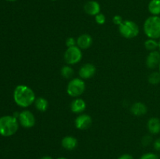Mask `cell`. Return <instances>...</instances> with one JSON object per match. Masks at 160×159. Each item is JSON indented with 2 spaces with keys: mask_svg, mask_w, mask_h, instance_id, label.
Listing matches in <instances>:
<instances>
[{
  "mask_svg": "<svg viewBox=\"0 0 160 159\" xmlns=\"http://www.w3.org/2000/svg\"><path fill=\"white\" fill-rule=\"evenodd\" d=\"M13 99L20 107L28 108L34 104L36 97L31 87L27 85H18L13 91Z\"/></svg>",
  "mask_w": 160,
  "mask_h": 159,
  "instance_id": "obj_1",
  "label": "cell"
},
{
  "mask_svg": "<svg viewBox=\"0 0 160 159\" xmlns=\"http://www.w3.org/2000/svg\"><path fill=\"white\" fill-rule=\"evenodd\" d=\"M18 120L13 115H5L0 118V135L10 137L18 130Z\"/></svg>",
  "mask_w": 160,
  "mask_h": 159,
  "instance_id": "obj_2",
  "label": "cell"
},
{
  "mask_svg": "<svg viewBox=\"0 0 160 159\" xmlns=\"http://www.w3.org/2000/svg\"><path fill=\"white\" fill-rule=\"evenodd\" d=\"M144 32L148 38H160V17L151 16L144 23Z\"/></svg>",
  "mask_w": 160,
  "mask_h": 159,
  "instance_id": "obj_3",
  "label": "cell"
},
{
  "mask_svg": "<svg viewBox=\"0 0 160 159\" xmlns=\"http://www.w3.org/2000/svg\"><path fill=\"white\" fill-rule=\"evenodd\" d=\"M119 32L125 38L131 39L138 35L139 27L135 22L126 20L119 26Z\"/></svg>",
  "mask_w": 160,
  "mask_h": 159,
  "instance_id": "obj_4",
  "label": "cell"
},
{
  "mask_svg": "<svg viewBox=\"0 0 160 159\" xmlns=\"http://www.w3.org/2000/svg\"><path fill=\"white\" fill-rule=\"evenodd\" d=\"M85 88V83L81 78H74L68 83L67 92L70 97L78 98L81 94H83Z\"/></svg>",
  "mask_w": 160,
  "mask_h": 159,
  "instance_id": "obj_5",
  "label": "cell"
},
{
  "mask_svg": "<svg viewBox=\"0 0 160 159\" xmlns=\"http://www.w3.org/2000/svg\"><path fill=\"white\" fill-rule=\"evenodd\" d=\"M82 59V51L78 46L67 48L64 53V59L68 65H74L78 63Z\"/></svg>",
  "mask_w": 160,
  "mask_h": 159,
  "instance_id": "obj_6",
  "label": "cell"
},
{
  "mask_svg": "<svg viewBox=\"0 0 160 159\" xmlns=\"http://www.w3.org/2000/svg\"><path fill=\"white\" fill-rule=\"evenodd\" d=\"M18 118L19 123L24 128H31L35 125V117L32 112L28 110H24L20 112Z\"/></svg>",
  "mask_w": 160,
  "mask_h": 159,
  "instance_id": "obj_7",
  "label": "cell"
},
{
  "mask_svg": "<svg viewBox=\"0 0 160 159\" xmlns=\"http://www.w3.org/2000/svg\"><path fill=\"white\" fill-rule=\"evenodd\" d=\"M92 118L88 114H81L78 115L74 122L75 127L81 130L87 129L92 126Z\"/></svg>",
  "mask_w": 160,
  "mask_h": 159,
  "instance_id": "obj_8",
  "label": "cell"
},
{
  "mask_svg": "<svg viewBox=\"0 0 160 159\" xmlns=\"http://www.w3.org/2000/svg\"><path fill=\"white\" fill-rule=\"evenodd\" d=\"M95 73L96 68L92 63L84 64L79 70V76L83 80H88L93 77Z\"/></svg>",
  "mask_w": 160,
  "mask_h": 159,
  "instance_id": "obj_9",
  "label": "cell"
},
{
  "mask_svg": "<svg viewBox=\"0 0 160 159\" xmlns=\"http://www.w3.org/2000/svg\"><path fill=\"white\" fill-rule=\"evenodd\" d=\"M147 67L151 70H154L156 67H159L160 63V51H150L148 55L146 58Z\"/></svg>",
  "mask_w": 160,
  "mask_h": 159,
  "instance_id": "obj_10",
  "label": "cell"
},
{
  "mask_svg": "<svg viewBox=\"0 0 160 159\" xmlns=\"http://www.w3.org/2000/svg\"><path fill=\"white\" fill-rule=\"evenodd\" d=\"M84 12L90 16H96L97 14L100 13L101 10V6L100 4L97 1L91 0L87 2L84 6Z\"/></svg>",
  "mask_w": 160,
  "mask_h": 159,
  "instance_id": "obj_11",
  "label": "cell"
},
{
  "mask_svg": "<svg viewBox=\"0 0 160 159\" xmlns=\"http://www.w3.org/2000/svg\"><path fill=\"white\" fill-rule=\"evenodd\" d=\"M93 43V39L92 36L88 34H83L80 35L77 39V45L81 49H88L92 46Z\"/></svg>",
  "mask_w": 160,
  "mask_h": 159,
  "instance_id": "obj_12",
  "label": "cell"
},
{
  "mask_svg": "<svg viewBox=\"0 0 160 159\" xmlns=\"http://www.w3.org/2000/svg\"><path fill=\"white\" fill-rule=\"evenodd\" d=\"M147 128H148V132L153 135L160 132V119L156 117H152L149 118L147 123Z\"/></svg>",
  "mask_w": 160,
  "mask_h": 159,
  "instance_id": "obj_13",
  "label": "cell"
},
{
  "mask_svg": "<svg viewBox=\"0 0 160 159\" xmlns=\"http://www.w3.org/2000/svg\"><path fill=\"white\" fill-rule=\"evenodd\" d=\"M70 109L73 113H82L86 109V102L81 98H76L71 102Z\"/></svg>",
  "mask_w": 160,
  "mask_h": 159,
  "instance_id": "obj_14",
  "label": "cell"
},
{
  "mask_svg": "<svg viewBox=\"0 0 160 159\" xmlns=\"http://www.w3.org/2000/svg\"><path fill=\"white\" fill-rule=\"evenodd\" d=\"M61 144L64 149L67 151H73L78 146V140L72 136H67L62 138Z\"/></svg>",
  "mask_w": 160,
  "mask_h": 159,
  "instance_id": "obj_15",
  "label": "cell"
},
{
  "mask_svg": "<svg viewBox=\"0 0 160 159\" xmlns=\"http://www.w3.org/2000/svg\"><path fill=\"white\" fill-rule=\"evenodd\" d=\"M147 106L142 102H135L131 107V112L135 116H142L146 114Z\"/></svg>",
  "mask_w": 160,
  "mask_h": 159,
  "instance_id": "obj_16",
  "label": "cell"
},
{
  "mask_svg": "<svg viewBox=\"0 0 160 159\" xmlns=\"http://www.w3.org/2000/svg\"><path fill=\"white\" fill-rule=\"evenodd\" d=\"M34 104L35 105L36 108L39 112H44L48 108V101L45 98H42V97H39V98H36Z\"/></svg>",
  "mask_w": 160,
  "mask_h": 159,
  "instance_id": "obj_17",
  "label": "cell"
},
{
  "mask_svg": "<svg viewBox=\"0 0 160 159\" xmlns=\"http://www.w3.org/2000/svg\"><path fill=\"white\" fill-rule=\"evenodd\" d=\"M148 9L152 16L160 15V0H151L148 3Z\"/></svg>",
  "mask_w": 160,
  "mask_h": 159,
  "instance_id": "obj_18",
  "label": "cell"
},
{
  "mask_svg": "<svg viewBox=\"0 0 160 159\" xmlns=\"http://www.w3.org/2000/svg\"><path fill=\"white\" fill-rule=\"evenodd\" d=\"M145 47L149 51H156L157 48H159V41H157L156 39L148 38L145 41Z\"/></svg>",
  "mask_w": 160,
  "mask_h": 159,
  "instance_id": "obj_19",
  "label": "cell"
},
{
  "mask_svg": "<svg viewBox=\"0 0 160 159\" xmlns=\"http://www.w3.org/2000/svg\"><path fill=\"white\" fill-rule=\"evenodd\" d=\"M73 73H74V71H73V68L71 66H70V65H64L60 70L61 76L62 77L66 78V79H70V78H71L73 76Z\"/></svg>",
  "mask_w": 160,
  "mask_h": 159,
  "instance_id": "obj_20",
  "label": "cell"
},
{
  "mask_svg": "<svg viewBox=\"0 0 160 159\" xmlns=\"http://www.w3.org/2000/svg\"><path fill=\"white\" fill-rule=\"evenodd\" d=\"M148 81L152 85H157L160 83V73L159 72H152L148 76Z\"/></svg>",
  "mask_w": 160,
  "mask_h": 159,
  "instance_id": "obj_21",
  "label": "cell"
},
{
  "mask_svg": "<svg viewBox=\"0 0 160 159\" xmlns=\"http://www.w3.org/2000/svg\"><path fill=\"white\" fill-rule=\"evenodd\" d=\"M95 22L99 25L104 24L105 22H106V16H105L103 13H101V12L97 14V15L95 16Z\"/></svg>",
  "mask_w": 160,
  "mask_h": 159,
  "instance_id": "obj_22",
  "label": "cell"
},
{
  "mask_svg": "<svg viewBox=\"0 0 160 159\" xmlns=\"http://www.w3.org/2000/svg\"><path fill=\"white\" fill-rule=\"evenodd\" d=\"M140 159H159L157 154H154V153H146L144 154L141 157Z\"/></svg>",
  "mask_w": 160,
  "mask_h": 159,
  "instance_id": "obj_23",
  "label": "cell"
},
{
  "mask_svg": "<svg viewBox=\"0 0 160 159\" xmlns=\"http://www.w3.org/2000/svg\"><path fill=\"white\" fill-rule=\"evenodd\" d=\"M76 44H77V41L75 40V38H73V37H68V38L67 39V41H66V45H67V48L76 46Z\"/></svg>",
  "mask_w": 160,
  "mask_h": 159,
  "instance_id": "obj_24",
  "label": "cell"
},
{
  "mask_svg": "<svg viewBox=\"0 0 160 159\" xmlns=\"http://www.w3.org/2000/svg\"><path fill=\"white\" fill-rule=\"evenodd\" d=\"M112 21H113L114 24L120 26V25L122 23V22L123 21V18H122L121 16L116 15V16H114L113 18H112Z\"/></svg>",
  "mask_w": 160,
  "mask_h": 159,
  "instance_id": "obj_25",
  "label": "cell"
},
{
  "mask_svg": "<svg viewBox=\"0 0 160 159\" xmlns=\"http://www.w3.org/2000/svg\"><path fill=\"white\" fill-rule=\"evenodd\" d=\"M152 140V137H150V136H145V137L142 138V144H143L144 146H148V144L151 143Z\"/></svg>",
  "mask_w": 160,
  "mask_h": 159,
  "instance_id": "obj_26",
  "label": "cell"
},
{
  "mask_svg": "<svg viewBox=\"0 0 160 159\" xmlns=\"http://www.w3.org/2000/svg\"><path fill=\"white\" fill-rule=\"evenodd\" d=\"M153 147H154V149L156 151H160V137L155 140L154 143H153Z\"/></svg>",
  "mask_w": 160,
  "mask_h": 159,
  "instance_id": "obj_27",
  "label": "cell"
},
{
  "mask_svg": "<svg viewBox=\"0 0 160 159\" xmlns=\"http://www.w3.org/2000/svg\"><path fill=\"white\" fill-rule=\"evenodd\" d=\"M118 159H134V157H132V155L129 154H122Z\"/></svg>",
  "mask_w": 160,
  "mask_h": 159,
  "instance_id": "obj_28",
  "label": "cell"
},
{
  "mask_svg": "<svg viewBox=\"0 0 160 159\" xmlns=\"http://www.w3.org/2000/svg\"><path fill=\"white\" fill-rule=\"evenodd\" d=\"M40 159H53V158L52 157H50V156H44V157H41Z\"/></svg>",
  "mask_w": 160,
  "mask_h": 159,
  "instance_id": "obj_29",
  "label": "cell"
},
{
  "mask_svg": "<svg viewBox=\"0 0 160 159\" xmlns=\"http://www.w3.org/2000/svg\"><path fill=\"white\" fill-rule=\"evenodd\" d=\"M57 159H67V158H66V157H58Z\"/></svg>",
  "mask_w": 160,
  "mask_h": 159,
  "instance_id": "obj_30",
  "label": "cell"
},
{
  "mask_svg": "<svg viewBox=\"0 0 160 159\" xmlns=\"http://www.w3.org/2000/svg\"><path fill=\"white\" fill-rule=\"evenodd\" d=\"M159 50L160 51V38H159Z\"/></svg>",
  "mask_w": 160,
  "mask_h": 159,
  "instance_id": "obj_31",
  "label": "cell"
},
{
  "mask_svg": "<svg viewBox=\"0 0 160 159\" xmlns=\"http://www.w3.org/2000/svg\"><path fill=\"white\" fill-rule=\"evenodd\" d=\"M7 1H9V2H15V1H17V0H7Z\"/></svg>",
  "mask_w": 160,
  "mask_h": 159,
  "instance_id": "obj_32",
  "label": "cell"
},
{
  "mask_svg": "<svg viewBox=\"0 0 160 159\" xmlns=\"http://www.w3.org/2000/svg\"><path fill=\"white\" fill-rule=\"evenodd\" d=\"M159 72L160 73V63H159Z\"/></svg>",
  "mask_w": 160,
  "mask_h": 159,
  "instance_id": "obj_33",
  "label": "cell"
},
{
  "mask_svg": "<svg viewBox=\"0 0 160 159\" xmlns=\"http://www.w3.org/2000/svg\"><path fill=\"white\" fill-rule=\"evenodd\" d=\"M52 1H57V0H52Z\"/></svg>",
  "mask_w": 160,
  "mask_h": 159,
  "instance_id": "obj_34",
  "label": "cell"
}]
</instances>
